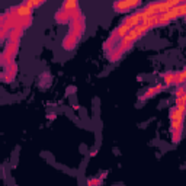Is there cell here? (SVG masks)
<instances>
[{"mask_svg": "<svg viewBox=\"0 0 186 186\" xmlns=\"http://www.w3.org/2000/svg\"><path fill=\"white\" fill-rule=\"evenodd\" d=\"M141 6V2H115L113 3V10L118 12V13H125V12H131L135 8Z\"/></svg>", "mask_w": 186, "mask_h": 186, "instance_id": "6da1fadb", "label": "cell"}, {"mask_svg": "<svg viewBox=\"0 0 186 186\" xmlns=\"http://www.w3.org/2000/svg\"><path fill=\"white\" fill-rule=\"evenodd\" d=\"M164 87H166V86H164L163 83H159V84H156V86H153V87L147 89L146 95H143V96H141V100H147V99H150V97L159 95L160 92H163V90H164Z\"/></svg>", "mask_w": 186, "mask_h": 186, "instance_id": "7a4b0ae2", "label": "cell"}, {"mask_svg": "<svg viewBox=\"0 0 186 186\" xmlns=\"http://www.w3.org/2000/svg\"><path fill=\"white\" fill-rule=\"evenodd\" d=\"M162 83L164 86H173L175 80H176V71H167V73L162 74Z\"/></svg>", "mask_w": 186, "mask_h": 186, "instance_id": "3957f363", "label": "cell"}, {"mask_svg": "<svg viewBox=\"0 0 186 186\" xmlns=\"http://www.w3.org/2000/svg\"><path fill=\"white\" fill-rule=\"evenodd\" d=\"M102 179H103V176L100 179H90L87 182V186H100L102 185Z\"/></svg>", "mask_w": 186, "mask_h": 186, "instance_id": "277c9868", "label": "cell"}, {"mask_svg": "<svg viewBox=\"0 0 186 186\" xmlns=\"http://www.w3.org/2000/svg\"><path fill=\"white\" fill-rule=\"evenodd\" d=\"M25 3H26L31 9H36V8H39V6L44 5V2H36V0H35V2H25Z\"/></svg>", "mask_w": 186, "mask_h": 186, "instance_id": "5b68a950", "label": "cell"}, {"mask_svg": "<svg viewBox=\"0 0 186 186\" xmlns=\"http://www.w3.org/2000/svg\"><path fill=\"white\" fill-rule=\"evenodd\" d=\"M48 119H49V121H52V119H55V113H54V112L48 113Z\"/></svg>", "mask_w": 186, "mask_h": 186, "instance_id": "8992f818", "label": "cell"}, {"mask_svg": "<svg viewBox=\"0 0 186 186\" xmlns=\"http://www.w3.org/2000/svg\"><path fill=\"white\" fill-rule=\"evenodd\" d=\"M96 154H97V151H96V150H93V151L90 153V157H93V156H96Z\"/></svg>", "mask_w": 186, "mask_h": 186, "instance_id": "52a82bcc", "label": "cell"}]
</instances>
